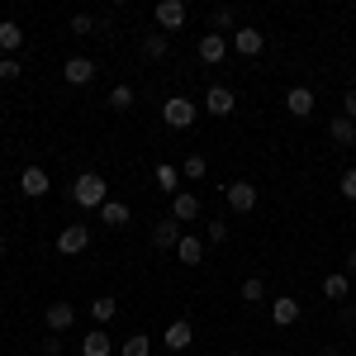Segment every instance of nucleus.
<instances>
[{
  "label": "nucleus",
  "mask_w": 356,
  "mask_h": 356,
  "mask_svg": "<svg viewBox=\"0 0 356 356\" xmlns=\"http://www.w3.org/2000/svg\"><path fill=\"white\" fill-rule=\"evenodd\" d=\"M72 200H76L81 209H105V200H110L105 176H100V171H81V176L72 181Z\"/></svg>",
  "instance_id": "1"
},
{
  "label": "nucleus",
  "mask_w": 356,
  "mask_h": 356,
  "mask_svg": "<svg viewBox=\"0 0 356 356\" xmlns=\"http://www.w3.org/2000/svg\"><path fill=\"white\" fill-rule=\"evenodd\" d=\"M228 48H233V53H243V57H257L261 48H266V33H261V29H252V24H238L233 33H228Z\"/></svg>",
  "instance_id": "2"
},
{
  "label": "nucleus",
  "mask_w": 356,
  "mask_h": 356,
  "mask_svg": "<svg viewBox=\"0 0 356 356\" xmlns=\"http://www.w3.org/2000/svg\"><path fill=\"white\" fill-rule=\"evenodd\" d=\"M152 19H157V29H162V33H176V29H186L191 10H186L181 0H162V5L152 10Z\"/></svg>",
  "instance_id": "3"
},
{
  "label": "nucleus",
  "mask_w": 356,
  "mask_h": 356,
  "mask_svg": "<svg viewBox=\"0 0 356 356\" xmlns=\"http://www.w3.org/2000/svg\"><path fill=\"white\" fill-rule=\"evenodd\" d=\"M223 200H228L233 214H252L257 209V186L252 181H233V186H223Z\"/></svg>",
  "instance_id": "4"
},
{
  "label": "nucleus",
  "mask_w": 356,
  "mask_h": 356,
  "mask_svg": "<svg viewBox=\"0 0 356 356\" xmlns=\"http://www.w3.org/2000/svg\"><path fill=\"white\" fill-rule=\"evenodd\" d=\"M195 114H200V110H195V105L186 100V95H171V100L162 105L166 129H191V124H195Z\"/></svg>",
  "instance_id": "5"
},
{
  "label": "nucleus",
  "mask_w": 356,
  "mask_h": 356,
  "mask_svg": "<svg viewBox=\"0 0 356 356\" xmlns=\"http://www.w3.org/2000/svg\"><path fill=\"white\" fill-rule=\"evenodd\" d=\"M86 247H90V228H86V223H67V228L57 233V252H62V257H76Z\"/></svg>",
  "instance_id": "6"
},
{
  "label": "nucleus",
  "mask_w": 356,
  "mask_h": 356,
  "mask_svg": "<svg viewBox=\"0 0 356 356\" xmlns=\"http://www.w3.org/2000/svg\"><path fill=\"white\" fill-rule=\"evenodd\" d=\"M147 238H152V247H157V252H171V247L181 243L186 233H181V223H176V219H162V223H152V233H147Z\"/></svg>",
  "instance_id": "7"
},
{
  "label": "nucleus",
  "mask_w": 356,
  "mask_h": 356,
  "mask_svg": "<svg viewBox=\"0 0 356 356\" xmlns=\"http://www.w3.org/2000/svg\"><path fill=\"white\" fill-rule=\"evenodd\" d=\"M62 76H67V86H90L95 81V62H90V57H67Z\"/></svg>",
  "instance_id": "8"
},
{
  "label": "nucleus",
  "mask_w": 356,
  "mask_h": 356,
  "mask_svg": "<svg viewBox=\"0 0 356 356\" xmlns=\"http://www.w3.org/2000/svg\"><path fill=\"white\" fill-rule=\"evenodd\" d=\"M19 191H24L29 200H38V195L53 191V181H48V171H43V166H24V176H19Z\"/></svg>",
  "instance_id": "9"
},
{
  "label": "nucleus",
  "mask_w": 356,
  "mask_h": 356,
  "mask_svg": "<svg viewBox=\"0 0 356 356\" xmlns=\"http://www.w3.org/2000/svg\"><path fill=\"white\" fill-rule=\"evenodd\" d=\"M223 57H228V38H223V33H204V38H200V62H204V67H219Z\"/></svg>",
  "instance_id": "10"
},
{
  "label": "nucleus",
  "mask_w": 356,
  "mask_h": 356,
  "mask_svg": "<svg viewBox=\"0 0 356 356\" xmlns=\"http://www.w3.org/2000/svg\"><path fill=\"white\" fill-rule=\"evenodd\" d=\"M171 219H176V223H195V219H200V195L176 191V200H171Z\"/></svg>",
  "instance_id": "11"
},
{
  "label": "nucleus",
  "mask_w": 356,
  "mask_h": 356,
  "mask_svg": "<svg viewBox=\"0 0 356 356\" xmlns=\"http://www.w3.org/2000/svg\"><path fill=\"white\" fill-rule=\"evenodd\" d=\"M233 105H238V95H233L228 86H209V90H204V110L209 114H233Z\"/></svg>",
  "instance_id": "12"
},
{
  "label": "nucleus",
  "mask_w": 356,
  "mask_h": 356,
  "mask_svg": "<svg viewBox=\"0 0 356 356\" xmlns=\"http://www.w3.org/2000/svg\"><path fill=\"white\" fill-rule=\"evenodd\" d=\"M110 352H114V337L105 328H90L81 337V356H110Z\"/></svg>",
  "instance_id": "13"
},
{
  "label": "nucleus",
  "mask_w": 356,
  "mask_h": 356,
  "mask_svg": "<svg viewBox=\"0 0 356 356\" xmlns=\"http://www.w3.org/2000/svg\"><path fill=\"white\" fill-rule=\"evenodd\" d=\"M271 323H275V328H290V323H300V300L280 295V300L271 304Z\"/></svg>",
  "instance_id": "14"
},
{
  "label": "nucleus",
  "mask_w": 356,
  "mask_h": 356,
  "mask_svg": "<svg viewBox=\"0 0 356 356\" xmlns=\"http://www.w3.org/2000/svg\"><path fill=\"white\" fill-rule=\"evenodd\" d=\"M285 110L295 114V119H309V114H314V90H309V86H295V90L285 95Z\"/></svg>",
  "instance_id": "15"
},
{
  "label": "nucleus",
  "mask_w": 356,
  "mask_h": 356,
  "mask_svg": "<svg viewBox=\"0 0 356 356\" xmlns=\"http://www.w3.org/2000/svg\"><path fill=\"white\" fill-rule=\"evenodd\" d=\"M191 342H195V328L186 323V318H176V323L166 328V352H186Z\"/></svg>",
  "instance_id": "16"
},
{
  "label": "nucleus",
  "mask_w": 356,
  "mask_h": 356,
  "mask_svg": "<svg viewBox=\"0 0 356 356\" xmlns=\"http://www.w3.org/2000/svg\"><path fill=\"white\" fill-rule=\"evenodd\" d=\"M43 318H48V332H67L72 323H76V309H72V304H48Z\"/></svg>",
  "instance_id": "17"
},
{
  "label": "nucleus",
  "mask_w": 356,
  "mask_h": 356,
  "mask_svg": "<svg viewBox=\"0 0 356 356\" xmlns=\"http://www.w3.org/2000/svg\"><path fill=\"white\" fill-rule=\"evenodd\" d=\"M176 257H181L186 266H200V261H204V238H195V233H186V238L176 243Z\"/></svg>",
  "instance_id": "18"
},
{
  "label": "nucleus",
  "mask_w": 356,
  "mask_h": 356,
  "mask_svg": "<svg viewBox=\"0 0 356 356\" xmlns=\"http://www.w3.org/2000/svg\"><path fill=\"white\" fill-rule=\"evenodd\" d=\"M328 138H332V143H342V147H347V143H356V119L337 114V119L328 124Z\"/></svg>",
  "instance_id": "19"
},
{
  "label": "nucleus",
  "mask_w": 356,
  "mask_h": 356,
  "mask_svg": "<svg viewBox=\"0 0 356 356\" xmlns=\"http://www.w3.org/2000/svg\"><path fill=\"white\" fill-rule=\"evenodd\" d=\"M100 223H105V228H124V223H129V204H119V200H105V209H100Z\"/></svg>",
  "instance_id": "20"
},
{
  "label": "nucleus",
  "mask_w": 356,
  "mask_h": 356,
  "mask_svg": "<svg viewBox=\"0 0 356 356\" xmlns=\"http://www.w3.org/2000/svg\"><path fill=\"white\" fill-rule=\"evenodd\" d=\"M166 53H171V38H166V33H147V38H143V57L162 62Z\"/></svg>",
  "instance_id": "21"
},
{
  "label": "nucleus",
  "mask_w": 356,
  "mask_h": 356,
  "mask_svg": "<svg viewBox=\"0 0 356 356\" xmlns=\"http://www.w3.org/2000/svg\"><path fill=\"white\" fill-rule=\"evenodd\" d=\"M19 43H24V29L15 24V19H5V24H0V48H5V53H19Z\"/></svg>",
  "instance_id": "22"
},
{
  "label": "nucleus",
  "mask_w": 356,
  "mask_h": 356,
  "mask_svg": "<svg viewBox=\"0 0 356 356\" xmlns=\"http://www.w3.org/2000/svg\"><path fill=\"white\" fill-rule=\"evenodd\" d=\"M323 295H328V300H347V295H352V280L342 271H332L328 280H323Z\"/></svg>",
  "instance_id": "23"
},
{
  "label": "nucleus",
  "mask_w": 356,
  "mask_h": 356,
  "mask_svg": "<svg viewBox=\"0 0 356 356\" xmlns=\"http://www.w3.org/2000/svg\"><path fill=\"white\" fill-rule=\"evenodd\" d=\"M152 352V337H143V332H134L129 342H119V356H147Z\"/></svg>",
  "instance_id": "24"
},
{
  "label": "nucleus",
  "mask_w": 356,
  "mask_h": 356,
  "mask_svg": "<svg viewBox=\"0 0 356 356\" xmlns=\"http://www.w3.org/2000/svg\"><path fill=\"white\" fill-rule=\"evenodd\" d=\"M152 176H157V186H162V191H176V186H181V166H171V162H162Z\"/></svg>",
  "instance_id": "25"
},
{
  "label": "nucleus",
  "mask_w": 356,
  "mask_h": 356,
  "mask_svg": "<svg viewBox=\"0 0 356 356\" xmlns=\"http://www.w3.org/2000/svg\"><path fill=\"white\" fill-rule=\"evenodd\" d=\"M114 314H119V304H114V300H110V295H100V300L90 304V318H95V323H110Z\"/></svg>",
  "instance_id": "26"
},
{
  "label": "nucleus",
  "mask_w": 356,
  "mask_h": 356,
  "mask_svg": "<svg viewBox=\"0 0 356 356\" xmlns=\"http://www.w3.org/2000/svg\"><path fill=\"white\" fill-rule=\"evenodd\" d=\"M110 110H134V86H114L110 90Z\"/></svg>",
  "instance_id": "27"
},
{
  "label": "nucleus",
  "mask_w": 356,
  "mask_h": 356,
  "mask_svg": "<svg viewBox=\"0 0 356 356\" xmlns=\"http://www.w3.org/2000/svg\"><path fill=\"white\" fill-rule=\"evenodd\" d=\"M261 295H266V285H261V275H247V280H243V300H247V304H257Z\"/></svg>",
  "instance_id": "28"
},
{
  "label": "nucleus",
  "mask_w": 356,
  "mask_h": 356,
  "mask_svg": "<svg viewBox=\"0 0 356 356\" xmlns=\"http://www.w3.org/2000/svg\"><path fill=\"white\" fill-rule=\"evenodd\" d=\"M204 171H209V166H204V157H186V162H181V176H186V181H200Z\"/></svg>",
  "instance_id": "29"
},
{
  "label": "nucleus",
  "mask_w": 356,
  "mask_h": 356,
  "mask_svg": "<svg viewBox=\"0 0 356 356\" xmlns=\"http://www.w3.org/2000/svg\"><path fill=\"white\" fill-rule=\"evenodd\" d=\"M337 191H342V200H356V166H347V171H342Z\"/></svg>",
  "instance_id": "30"
},
{
  "label": "nucleus",
  "mask_w": 356,
  "mask_h": 356,
  "mask_svg": "<svg viewBox=\"0 0 356 356\" xmlns=\"http://www.w3.org/2000/svg\"><path fill=\"white\" fill-rule=\"evenodd\" d=\"M233 19H238V15H233V5H219V10H214V29H233Z\"/></svg>",
  "instance_id": "31"
},
{
  "label": "nucleus",
  "mask_w": 356,
  "mask_h": 356,
  "mask_svg": "<svg viewBox=\"0 0 356 356\" xmlns=\"http://www.w3.org/2000/svg\"><path fill=\"white\" fill-rule=\"evenodd\" d=\"M19 76H24V72H19V62H15V57H5V62H0V81H19Z\"/></svg>",
  "instance_id": "32"
},
{
  "label": "nucleus",
  "mask_w": 356,
  "mask_h": 356,
  "mask_svg": "<svg viewBox=\"0 0 356 356\" xmlns=\"http://www.w3.org/2000/svg\"><path fill=\"white\" fill-rule=\"evenodd\" d=\"M209 243H228V223L223 219H209Z\"/></svg>",
  "instance_id": "33"
},
{
  "label": "nucleus",
  "mask_w": 356,
  "mask_h": 356,
  "mask_svg": "<svg viewBox=\"0 0 356 356\" xmlns=\"http://www.w3.org/2000/svg\"><path fill=\"white\" fill-rule=\"evenodd\" d=\"M90 29H95L90 15H72V33H90Z\"/></svg>",
  "instance_id": "34"
},
{
  "label": "nucleus",
  "mask_w": 356,
  "mask_h": 356,
  "mask_svg": "<svg viewBox=\"0 0 356 356\" xmlns=\"http://www.w3.org/2000/svg\"><path fill=\"white\" fill-rule=\"evenodd\" d=\"M342 114H347V119H356V86L342 95Z\"/></svg>",
  "instance_id": "35"
},
{
  "label": "nucleus",
  "mask_w": 356,
  "mask_h": 356,
  "mask_svg": "<svg viewBox=\"0 0 356 356\" xmlns=\"http://www.w3.org/2000/svg\"><path fill=\"white\" fill-rule=\"evenodd\" d=\"M62 352V342H57V332H48V342H43V356H57Z\"/></svg>",
  "instance_id": "36"
},
{
  "label": "nucleus",
  "mask_w": 356,
  "mask_h": 356,
  "mask_svg": "<svg viewBox=\"0 0 356 356\" xmlns=\"http://www.w3.org/2000/svg\"><path fill=\"white\" fill-rule=\"evenodd\" d=\"M347 266H352V271H356V252H352V257H347Z\"/></svg>",
  "instance_id": "37"
},
{
  "label": "nucleus",
  "mask_w": 356,
  "mask_h": 356,
  "mask_svg": "<svg viewBox=\"0 0 356 356\" xmlns=\"http://www.w3.org/2000/svg\"><path fill=\"white\" fill-rule=\"evenodd\" d=\"M0 257H5V238H0Z\"/></svg>",
  "instance_id": "38"
},
{
  "label": "nucleus",
  "mask_w": 356,
  "mask_h": 356,
  "mask_svg": "<svg viewBox=\"0 0 356 356\" xmlns=\"http://www.w3.org/2000/svg\"><path fill=\"white\" fill-rule=\"evenodd\" d=\"M0 191H5V176H0Z\"/></svg>",
  "instance_id": "39"
},
{
  "label": "nucleus",
  "mask_w": 356,
  "mask_h": 356,
  "mask_svg": "<svg viewBox=\"0 0 356 356\" xmlns=\"http://www.w3.org/2000/svg\"><path fill=\"white\" fill-rule=\"evenodd\" d=\"M233 356H247V352H233Z\"/></svg>",
  "instance_id": "40"
}]
</instances>
